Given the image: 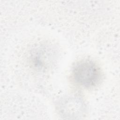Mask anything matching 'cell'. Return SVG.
<instances>
[{"label": "cell", "instance_id": "cell-2", "mask_svg": "<svg viewBox=\"0 0 120 120\" xmlns=\"http://www.w3.org/2000/svg\"><path fill=\"white\" fill-rule=\"evenodd\" d=\"M60 109L64 116L70 117L79 116L83 111V104L77 97L68 98L64 101Z\"/></svg>", "mask_w": 120, "mask_h": 120}, {"label": "cell", "instance_id": "cell-1", "mask_svg": "<svg viewBox=\"0 0 120 120\" xmlns=\"http://www.w3.org/2000/svg\"><path fill=\"white\" fill-rule=\"evenodd\" d=\"M73 76L80 85L90 88L99 82L101 73L99 68L92 61L84 60L77 63L73 68Z\"/></svg>", "mask_w": 120, "mask_h": 120}, {"label": "cell", "instance_id": "cell-3", "mask_svg": "<svg viewBox=\"0 0 120 120\" xmlns=\"http://www.w3.org/2000/svg\"><path fill=\"white\" fill-rule=\"evenodd\" d=\"M41 50H39L36 51L32 55V61L35 66L39 69H42L44 68L46 65V60H45V56L46 54Z\"/></svg>", "mask_w": 120, "mask_h": 120}]
</instances>
